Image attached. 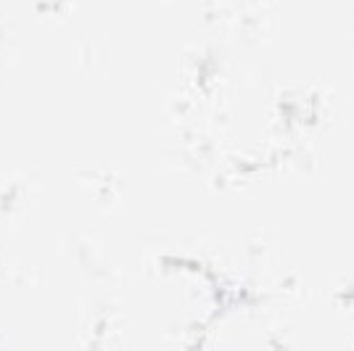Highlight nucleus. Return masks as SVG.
I'll list each match as a JSON object with an SVG mask.
<instances>
[]
</instances>
